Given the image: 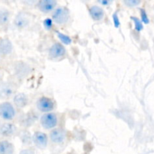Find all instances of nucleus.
<instances>
[{
    "mask_svg": "<svg viewBox=\"0 0 154 154\" xmlns=\"http://www.w3.org/2000/svg\"><path fill=\"white\" fill-rule=\"evenodd\" d=\"M70 17L69 10L66 7H58L54 10L52 14L53 20L58 24H65L69 21Z\"/></svg>",
    "mask_w": 154,
    "mask_h": 154,
    "instance_id": "nucleus-1",
    "label": "nucleus"
},
{
    "mask_svg": "<svg viewBox=\"0 0 154 154\" xmlns=\"http://www.w3.org/2000/svg\"><path fill=\"white\" fill-rule=\"evenodd\" d=\"M40 123L45 129H54L58 123V117L54 113H45L41 117Z\"/></svg>",
    "mask_w": 154,
    "mask_h": 154,
    "instance_id": "nucleus-2",
    "label": "nucleus"
},
{
    "mask_svg": "<svg viewBox=\"0 0 154 154\" xmlns=\"http://www.w3.org/2000/svg\"><path fill=\"white\" fill-rule=\"evenodd\" d=\"M36 106L38 109L42 112L49 113L55 108V102L51 98L42 96L38 99Z\"/></svg>",
    "mask_w": 154,
    "mask_h": 154,
    "instance_id": "nucleus-3",
    "label": "nucleus"
},
{
    "mask_svg": "<svg viewBox=\"0 0 154 154\" xmlns=\"http://www.w3.org/2000/svg\"><path fill=\"white\" fill-rule=\"evenodd\" d=\"M16 111L11 103L8 102L0 104V117L6 120H12L15 117Z\"/></svg>",
    "mask_w": 154,
    "mask_h": 154,
    "instance_id": "nucleus-4",
    "label": "nucleus"
},
{
    "mask_svg": "<svg viewBox=\"0 0 154 154\" xmlns=\"http://www.w3.org/2000/svg\"><path fill=\"white\" fill-rule=\"evenodd\" d=\"M33 142H34L35 145L37 147L40 149H44L47 147L48 143V135L42 132H35L32 135Z\"/></svg>",
    "mask_w": 154,
    "mask_h": 154,
    "instance_id": "nucleus-5",
    "label": "nucleus"
},
{
    "mask_svg": "<svg viewBox=\"0 0 154 154\" xmlns=\"http://www.w3.org/2000/svg\"><path fill=\"white\" fill-rule=\"evenodd\" d=\"M66 137V132L61 128H56L50 132V138L55 144H61L65 141Z\"/></svg>",
    "mask_w": 154,
    "mask_h": 154,
    "instance_id": "nucleus-6",
    "label": "nucleus"
},
{
    "mask_svg": "<svg viewBox=\"0 0 154 154\" xmlns=\"http://www.w3.org/2000/svg\"><path fill=\"white\" fill-rule=\"evenodd\" d=\"M66 54V48L61 43H54L49 49V56L52 58H59Z\"/></svg>",
    "mask_w": 154,
    "mask_h": 154,
    "instance_id": "nucleus-7",
    "label": "nucleus"
},
{
    "mask_svg": "<svg viewBox=\"0 0 154 154\" xmlns=\"http://www.w3.org/2000/svg\"><path fill=\"white\" fill-rule=\"evenodd\" d=\"M57 2L56 0H40L38 3V8L39 10L45 13L52 11L56 8Z\"/></svg>",
    "mask_w": 154,
    "mask_h": 154,
    "instance_id": "nucleus-8",
    "label": "nucleus"
},
{
    "mask_svg": "<svg viewBox=\"0 0 154 154\" xmlns=\"http://www.w3.org/2000/svg\"><path fill=\"white\" fill-rule=\"evenodd\" d=\"M29 23V18L28 15L24 12H20L18 14L14 19V25L19 29L25 28Z\"/></svg>",
    "mask_w": 154,
    "mask_h": 154,
    "instance_id": "nucleus-9",
    "label": "nucleus"
},
{
    "mask_svg": "<svg viewBox=\"0 0 154 154\" xmlns=\"http://www.w3.org/2000/svg\"><path fill=\"white\" fill-rule=\"evenodd\" d=\"M89 11H90L91 17L95 20H100L103 19L104 16H105V11H104L103 8L100 6H91L89 9Z\"/></svg>",
    "mask_w": 154,
    "mask_h": 154,
    "instance_id": "nucleus-10",
    "label": "nucleus"
},
{
    "mask_svg": "<svg viewBox=\"0 0 154 154\" xmlns=\"http://www.w3.org/2000/svg\"><path fill=\"white\" fill-rule=\"evenodd\" d=\"M15 132H16V127L12 123H5L0 126V134L3 136H11Z\"/></svg>",
    "mask_w": 154,
    "mask_h": 154,
    "instance_id": "nucleus-11",
    "label": "nucleus"
},
{
    "mask_svg": "<svg viewBox=\"0 0 154 154\" xmlns=\"http://www.w3.org/2000/svg\"><path fill=\"white\" fill-rule=\"evenodd\" d=\"M13 50V45L11 41L8 38H2L0 40V54L2 55H8L11 54Z\"/></svg>",
    "mask_w": 154,
    "mask_h": 154,
    "instance_id": "nucleus-12",
    "label": "nucleus"
},
{
    "mask_svg": "<svg viewBox=\"0 0 154 154\" xmlns=\"http://www.w3.org/2000/svg\"><path fill=\"white\" fill-rule=\"evenodd\" d=\"M14 102L17 108H24L28 103V97L24 93H18L14 97Z\"/></svg>",
    "mask_w": 154,
    "mask_h": 154,
    "instance_id": "nucleus-13",
    "label": "nucleus"
},
{
    "mask_svg": "<svg viewBox=\"0 0 154 154\" xmlns=\"http://www.w3.org/2000/svg\"><path fill=\"white\" fill-rule=\"evenodd\" d=\"M14 151V145L8 141H0V154H13Z\"/></svg>",
    "mask_w": 154,
    "mask_h": 154,
    "instance_id": "nucleus-14",
    "label": "nucleus"
},
{
    "mask_svg": "<svg viewBox=\"0 0 154 154\" xmlns=\"http://www.w3.org/2000/svg\"><path fill=\"white\" fill-rule=\"evenodd\" d=\"M10 19V13L7 9H0V26H5L8 24Z\"/></svg>",
    "mask_w": 154,
    "mask_h": 154,
    "instance_id": "nucleus-15",
    "label": "nucleus"
},
{
    "mask_svg": "<svg viewBox=\"0 0 154 154\" xmlns=\"http://www.w3.org/2000/svg\"><path fill=\"white\" fill-rule=\"evenodd\" d=\"M131 20L134 22V24H135V29L137 32H140L143 29L144 26H143V23L142 21H141V20H140L139 18L135 16L131 17Z\"/></svg>",
    "mask_w": 154,
    "mask_h": 154,
    "instance_id": "nucleus-16",
    "label": "nucleus"
},
{
    "mask_svg": "<svg viewBox=\"0 0 154 154\" xmlns=\"http://www.w3.org/2000/svg\"><path fill=\"white\" fill-rule=\"evenodd\" d=\"M57 37L60 39L62 42L65 45H69V44L72 43V38L69 37L67 35L64 34V33L60 32H57Z\"/></svg>",
    "mask_w": 154,
    "mask_h": 154,
    "instance_id": "nucleus-17",
    "label": "nucleus"
},
{
    "mask_svg": "<svg viewBox=\"0 0 154 154\" xmlns=\"http://www.w3.org/2000/svg\"><path fill=\"white\" fill-rule=\"evenodd\" d=\"M140 12H141V21H142V23H144L145 24L149 23L150 20H149L148 16H147L146 11L144 10V8H141L140 9Z\"/></svg>",
    "mask_w": 154,
    "mask_h": 154,
    "instance_id": "nucleus-18",
    "label": "nucleus"
},
{
    "mask_svg": "<svg viewBox=\"0 0 154 154\" xmlns=\"http://www.w3.org/2000/svg\"><path fill=\"white\" fill-rule=\"evenodd\" d=\"M123 2L128 7H135L141 3V1L140 0H124Z\"/></svg>",
    "mask_w": 154,
    "mask_h": 154,
    "instance_id": "nucleus-19",
    "label": "nucleus"
},
{
    "mask_svg": "<svg viewBox=\"0 0 154 154\" xmlns=\"http://www.w3.org/2000/svg\"><path fill=\"white\" fill-rule=\"evenodd\" d=\"M112 19H113V22H114V26H115V27H117V28L120 27V18H119V16H118V14H117V11H116L115 13L113 14Z\"/></svg>",
    "mask_w": 154,
    "mask_h": 154,
    "instance_id": "nucleus-20",
    "label": "nucleus"
},
{
    "mask_svg": "<svg viewBox=\"0 0 154 154\" xmlns=\"http://www.w3.org/2000/svg\"><path fill=\"white\" fill-rule=\"evenodd\" d=\"M44 26H45V29L48 30H50L52 29L53 27V20L51 18H46L43 22Z\"/></svg>",
    "mask_w": 154,
    "mask_h": 154,
    "instance_id": "nucleus-21",
    "label": "nucleus"
},
{
    "mask_svg": "<svg viewBox=\"0 0 154 154\" xmlns=\"http://www.w3.org/2000/svg\"><path fill=\"white\" fill-rule=\"evenodd\" d=\"M20 154H35V152L32 148L23 149L20 152Z\"/></svg>",
    "mask_w": 154,
    "mask_h": 154,
    "instance_id": "nucleus-22",
    "label": "nucleus"
},
{
    "mask_svg": "<svg viewBox=\"0 0 154 154\" xmlns=\"http://www.w3.org/2000/svg\"><path fill=\"white\" fill-rule=\"evenodd\" d=\"M98 2H99L101 5H110L112 2L111 0H99V1Z\"/></svg>",
    "mask_w": 154,
    "mask_h": 154,
    "instance_id": "nucleus-23",
    "label": "nucleus"
}]
</instances>
